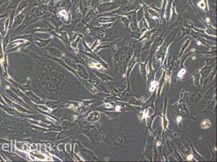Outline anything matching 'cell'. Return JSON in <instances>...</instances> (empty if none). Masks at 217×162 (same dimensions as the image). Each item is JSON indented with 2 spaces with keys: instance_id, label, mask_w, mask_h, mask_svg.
<instances>
[{
  "instance_id": "cell-1",
  "label": "cell",
  "mask_w": 217,
  "mask_h": 162,
  "mask_svg": "<svg viewBox=\"0 0 217 162\" xmlns=\"http://www.w3.org/2000/svg\"><path fill=\"white\" fill-rule=\"evenodd\" d=\"M210 126V122L209 120H205L201 124V127L203 128H207Z\"/></svg>"
},
{
  "instance_id": "cell-2",
  "label": "cell",
  "mask_w": 217,
  "mask_h": 162,
  "mask_svg": "<svg viewBox=\"0 0 217 162\" xmlns=\"http://www.w3.org/2000/svg\"><path fill=\"white\" fill-rule=\"evenodd\" d=\"M158 85V83L157 82H153L152 83H151V87L150 88V91H154L156 88V86Z\"/></svg>"
},
{
  "instance_id": "cell-3",
  "label": "cell",
  "mask_w": 217,
  "mask_h": 162,
  "mask_svg": "<svg viewBox=\"0 0 217 162\" xmlns=\"http://www.w3.org/2000/svg\"><path fill=\"white\" fill-rule=\"evenodd\" d=\"M185 73H186V70H185V69H181V71L179 72L178 76L181 77V78H182V77L183 76V75L185 74Z\"/></svg>"
},
{
  "instance_id": "cell-4",
  "label": "cell",
  "mask_w": 217,
  "mask_h": 162,
  "mask_svg": "<svg viewBox=\"0 0 217 162\" xmlns=\"http://www.w3.org/2000/svg\"><path fill=\"white\" fill-rule=\"evenodd\" d=\"M193 155H192V154H191V155H189V156H188V157H187V159L188 161H191V160H192V159L193 158Z\"/></svg>"
},
{
  "instance_id": "cell-5",
  "label": "cell",
  "mask_w": 217,
  "mask_h": 162,
  "mask_svg": "<svg viewBox=\"0 0 217 162\" xmlns=\"http://www.w3.org/2000/svg\"><path fill=\"white\" fill-rule=\"evenodd\" d=\"M181 119H182V118L181 116H179V117L177 118V122L179 123V122H180L181 121Z\"/></svg>"
},
{
  "instance_id": "cell-6",
  "label": "cell",
  "mask_w": 217,
  "mask_h": 162,
  "mask_svg": "<svg viewBox=\"0 0 217 162\" xmlns=\"http://www.w3.org/2000/svg\"><path fill=\"white\" fill-rule=\"evenodd\" d=\"M120 110V107L119 106H118L117 107H116V110L117 111H119Z\"/></svg>"
},
{
  "instance_id": "cell-7",
  "label": "cell",
  "mask_w": 217,
  "mask_h": 162,
  "mask_svg": "<svg viewBox=\"0 0 217 162\" xmlns=\"http://www.w3.org/2000/svg\"><path fill=\"white\" fill-rule=\"evenodd\" d=\"M161 144H159V142H158V143H157V146H159Z\"/></svg>"
}]
</instances>
